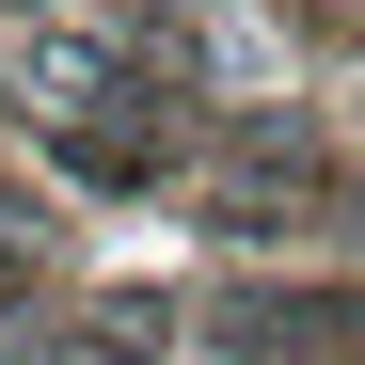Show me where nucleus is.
<instances>
[{"mask_svg":"<svg viewBox=\"0 0 365 365\" xmlns=\"http://www.w3.org/2000/svg\"><path fill=\"white\" fill-rule=\"evenodd\" d=\"M16 111L80 191H159L191 159V96H175V64L143 32H32L16 48Z\"/></svg>","mask_w":365,"mask_h":365,"instance_id":"nucleus-1","label":"nucleus"}]
</instances>
